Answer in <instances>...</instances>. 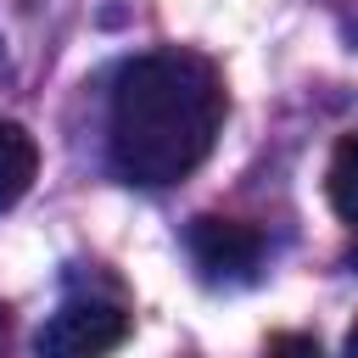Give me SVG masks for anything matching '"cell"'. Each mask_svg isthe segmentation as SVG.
<instances>
[{"label": "cell", "mask_w": 358, "mask_h": 358, "mask_svg": "<svg viewBox=\"0 0 358 358\" xmlns=\"http://www.w3.org/2000/svg\"><path fill=\"white\" fill-rule=\"evenodd\" d=\"M129 341V313L117 302H101V296H73L62 302L39 336H34V352L39 358H106Z\"/></svg>", "instance_id": "obj_2"}, {"label": "cell", "mask_w": 358, "mask_h": 358, "mask_svg": "<svg viewBox=\"0 0 358 358\" xmlns=\"http://www.w3.org/2000/svg\"><path fill=\"white\" fill-rule=\"evenodd\" d=\"M263 358H324V352H319L313 336H302V330H280V336H268Z\"/></svg>", "instance_id": "obj_6"}, {"label": "cell", "mask_w": 358, "mask_h": 358, "mask_svg": "<svg viewBox=\"0 0 358 358\" xmlns=\"http://www.w3.org/2000/svg\"><path fill=\"white\" fill-rule=\"evenodd\" d=\"M352 263H358V252H352Z\"/></svg>", "instance_id": "obj_9"}, {"label": "cell", "mask_w": 358, "mask_h": 358, "mask_svg": "<svg viewBox=\"0 0 358 358\" xmlns=\"http://www.w3.org/2000/svg\"><path fill=\"white\" fill-rule=\"evenodd\" d=\"M34 173H39V145H34V134H28L22 123H0V213L28 196Z\"/></svg>", "instance_id": "obj_4"}, {"label": "cell", "mask_w": 358, "mask_h": 358, "mask_svg": "<svg viewBox=\"0 0 358 358\" xmlns=\"http://www.w3.org/2000/svg\"><path fill=\"white\" fill-rule=\"evenodd\" d=\"M330 207L347 218V224H358V129L352 134H341L336 140V151H330Z\"/></svg>", "instance_id": "obj_5"}, {"label": "cell", "mask_w": 358, "mask_h": 358, "mask_svg": "<svg viewBox=\"0 0 358 358\" xmlns=\"http://www.w3.org/2000/svg\"><path fill=\"white\" fill-rule=\"evenodd\" d=\"M224 78L196 50L134 56L112 84L106 151L129 185H179L224 129Z\"/></svg>", "instance_id": "obj_1"}, {"label": "cell", "mask_w": 358, "mask_h": 358, "mask_svg": "<svg viewBox=\"0 0 358 358\" xmlns=\"http://www.w3.org/2000/svg\"><path fill=\"white\" fill-rule=\"evenodd\" d=\"M6 347H11V313H6V302H0V358H6Z\"/></svg>", "instance_id": "obj_7"}, {"label": "cell", "mask_w": 358, "mask_h": 358, "mask_svg": "<svg viewBox=\"0 0 358 358\" xmlns=\"http://www.w3.org/2000/svg\"><path fill=\"white\" fill-rule=\"evenodd\" d=\"M347 358H358V324L347 330Z\"/></svg>", "instance_id": "obj_8"}, {"label": "cell", "mask_w": 358, "mask_h": 358, "mask_svg": "<svg viewBox=\"0 0 358 358\" xmlns=\"http://www.w3.org/2000/svg\"><path fill=\"white\" fill-rule=\"evenodd\" d=\"M190 257L207 280H252L257 257H263V235L241 218H218V213H201L190 224Z\"/></svg>", "instance_id": "obj_3"}]
</instances>
